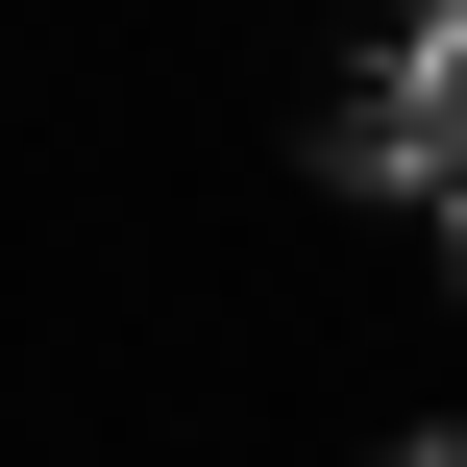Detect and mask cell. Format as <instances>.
<instances>
[{"instance_id": "1", "label": "cell", "mask_w": 467, "mask_h": 467, "mask_svg": "<svg viewBox=\"0 0 467 467\" xmlns=\"http://www.w3.org/2000/svg\"><path fill=\"white\" fill-rule=\"evenodd\" d=\"M320 172L345 197H419V222H467V0H419L345 99H320Z\"/></svg>"}, {"instance_id": "2", "label": "cell", "mask_w": 467, "mask_h": 467, "mask_svg": "<svg viewBox=\"0 0 467 467\" xmlns=\"http://www.w3.org/2000/svg\"><path fill=\"white\" fill-rule=\"evenodd\" d=\"M369 467H467V443H369Z\"/></svg>"}, {"instance_id": "3", "label": "cell", "mask_w": 467, "mask_h": 467, "mask_svg": "<svg viewBox=\"0 0 467 467\" xmlns=\"http://www.w3.org/2000/svg\"><path fill=\"white\" fill-rule=\"evenodd\" d=\"M443 296H467V222H443Z\"/></svg>"}]
</instances>
